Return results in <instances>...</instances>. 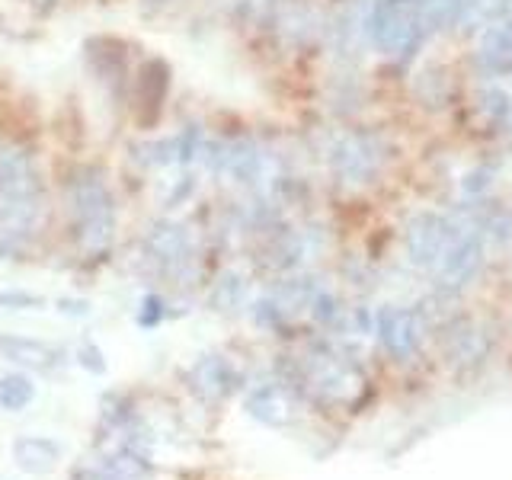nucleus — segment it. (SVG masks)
Instances as JSON below:
<instances>
[{
  "instance_id": "1",
  "label": "nucleus",
  "mask_w": 512,
  "mask_h": 480,
  "mask_svg": "<svg viewBox=\"0 0 512 480\" xmlns=\"http://www.w3.org/2000/svg\"><path fill=\"white\" fill-rule=\"evenodd\" d=\"M48 212L45 180L23 144L0 141V260L20 256L39 237Z\"/></svg>"
},
{
  "instance_id": "2",
  "label": "nucleus",
  "mask_w": 512,
  "mask_h": 480,
  "mask_svg": "<svg viewBox=\"0 0 512 480\" xmlns=\"http://www.w3.org/2000/svg\"><path fill=\"white\" fill-rule=\"evenodd\" d=\"M64 205H68V224L77 250L103 256L119 228V208L106 173L100 167H77L64 183Z\"/></svg>"
},
{
  "instance_id": "3",
  "label": "nucleus",
  "mask_w": 512,
  "mask_h": 480,
  "mask_svg": "<svg viewBox=\"0 0 512 480\" xmlns=\"http://www.w3.org/2000/svg\"><path fill=\"white\" fill-rule=\"evenodd\" d=\"M141 256L157 276L173 285H186L196 276V240L180 221H154L141 240Z\"/></svg>"
},
{
  "instance_id": "4",
  "label": "nucleus",
  "mask_w": 512,
  "mask_h": 480,
  "mask_svg": "<svg viewBox=\"0 0 512 480\" xmlns=\"http://www.w3.org/2000/svg\"><path fill=\"white\" fill-rule=\"evenodd\" d=\"M301 384L304 391L314 394L320 404H352L362 391V372L359 365L336 356V352H311L301 365Z\"/></svg>"
},
{
  "instance_id": "5",
  "label": "nucleus",
  "mask_w": 512,
  "mask_h": 480,
  "mask_svg": "<svg viewBox=\"0 0 512 480\" xmlns=\"http://www.w3.org/2000/svg\"><path fill=\"white\" fill-rule=\"evenodd\" d=\"M365 32L381 55L400 58V55H410L413 48L420 45L423 26L416 20V13L400 7L397 0H381V4L368 13Z\"/></svg>"
},
{
  "instance_id": "6",
  "label": "nucleus",
  "mask_w": 512,
  "mask_h": 480,
  "mask_svg": "<svg viewBox=\"0 0 512 480\" xmlns=\"http://www.w3.org/2000/svg\"><path fill=\"white\" fill-rule=\"evenodd\" d=\"M480 266H484V234L477 228L455 231L452 244L436 266V285L445 295H458L477 279Z\"/></svg>"
},
{
  "instance_id": "7",
  "label": "nucleus",
  "mask_w": 512,
  "mask_h": 480,
  "mask_svg": "<svg viewBox=\"0 0 512 480\" xmlns=\"http://www.w3.org/2000/svg\"><path fill=\"white\" fill-rule=\"evenodd\" d=\"M375 333L391 359L407 362L420 352L426 324L413 308H394V304H388V308H381L375 314Z\"/></svg>"
},
{
  "instance_id": "8",
  "label": "nucleus",
  "mask_w": 512,
  "mask_h": 480,
  "mask_svg": "<svg viewBox=\"0 0 512 480\" xmlns=\"http://www.w3.org/2000/svg\"><path fill=\"white\" fill-rule=\"evenodd\" d=\"M170 90V64L164 58L141 61L132 80V116L141 128H154Z\"/></svg>"
},
{
  "instance_id": "9",
  "label": "nucleus",
  "mask_w": 512,
  "mask_h": 480,
  "mask_svg": "<svg viewBox=\"0 0 512 480\" xmlns=\"http://www.w3.org/2000/svg\"><path fill=\"white\" fill-rule=\"evenodd\" d=\"M455 224L448 221L445 215H436V212H420L407 228V256L413 266L420 269H436L442 253L448 250L455 237Z\"/></svg>"
},
{
  "instance_id": "10",
  "label": "nucleus",
  "mask_w": 512,
  "mask_h": 480,
  "mask_svg": "<svg viewBox=\"0 0 512 480\" xmlns=\"http://www.w3.org/2000/svg\"><path fill=\"white\" fill-rule=\"evenodd\" d=\"M244 410L253 416L256 423H263L269 429H288L298 420V400L295 391L282 381H266L256 384V388L247 394Z\"/></svg>"
},
{
  "instance_id": "11",
  "label": "nucleus",
  "mask_w": 512,
  "mask_h": 480,
  "mask_svg": "<svg viewBox=\"0 0 512 480\" xmlns=\"http://www.w3.org/2000/svg\"><path fill=\"white\" fill-rule=\"evenodd\" d=\"M381 167L378 144L365 135H349L333 148V170L343 183H368Z\"/></svg>"
},
{
  "instance_id": "12",
  "label": "nucleus",
  "mask_w": 512,
  "mask_h": 480,
  "mask_svg": "<svg viewBox=\"0 0 512 480\" xmlns=\"http://www.w3.org/2000/svg\"><path fill=\"white\" fill-rule=\"evenodd\" d=\"M189 388L196 391L205 404H221L240 388L237 368L224 356H202L189 368Z\"/></svg>"
},
{
  "instance_id": "13",
  "label": "nucleus",
  "mask_w": 512,
  "mask_h": 480,
  "mask_svg": "<svg viewBox=\"0 0 512 480\" xmlns=\"http://www.w3.org/2000/svg\"><path fill=\"white\" fill-rule=\"evenodd\" d=\"M0 356L32 368V372H55L61 365V349L45 343V340H32V336H13V333H0Z\"/></svg>"
},
{
  "instance_id": "14",
  "label": "nucleus",
  "mask_w": 512,
  "mask_h": 480,
  "mask_svg": "<svg viewBox=\"0 0 512 480\" xmlns=\"http://www.w3.org/2000/svg\"><path fill=\"white\" fill-rule=\"evenodd\" d=\"M84 58H87V68L93 71L96 80L112 87H122L125 84V74H128V61L122 52V42L119 39H87L84 45Z\"/></svg>"
},
{
  "instance_id": "15",
  "label": "nucleus",
  "mask_w": 512,
  "mask_h": 480,
  "mask_svg": "<svg viewBox=\"0 0 512 480\" xmlns=\"http://www.w3.org/2000/svg\"><path fill=\"white\" fill-rule=\"evenodd\" d=\"M477 61L490 77L512 74V20L493 23L477 48Z\"/></svg>"
},
{
  "instance_id": "16",
  "label": "nucleus",
  "mask_w": 512,
  "mask_h": 480,
  "mask_svg": "<svg viewBox=\"0 0 512 480\" xmlns=\"http://www.w3.org/2000/svg\"><path fill=\"white\" fill-rule=\"evenodd\" d=\"M487 349H490L487 333H480V327L471 324V320H458L445 333V356L455 365H477L487 356Z\"/></svg>"
},
{
  "instance_id": "17",
  "label": "nucleus",
  "mask_w": 512,
  "mask_h": 480,
  "mask_svg": "<svg viewBox=\"0 0 512 480\" xmlns=\"http://www.w3.org/2000/svg\"><path fill=\"white\" fill-rule=\"evenodd\" d=\"M13 461L26 474H48L58 468L61 445L48 436H20L13 442Z\"/></svg>"
},
{
  "instance_id": "18",
  "label": "nucleus",
  "mask_w": 512,
  "mask_h": 480,
  "mask_svg": "<svg viewBox=\"0 0 512 480\" xmlns=\"http://www.w3.org/2000/svg\"><path fill=\"white\" fill-rule=\"evenodd\" d=\"M36 397V384L26 375H0V407L16 413V410H26Z\"/></svg>"
},
{
  "instance_id": "19",
  "label": "nucleus",
  "mask_w": 512,
  "mask_h": 480,
  "mask_svg": "<svg viewBox=\"0 0 512 480\" xmlns=\"http://www.w3.org/2000/svg\"><path fill=\"white\" fill-rule=\"evenodd\" d=\"M244 295H247V282L240 279L237 272H224V276L215 282L208 301H212L215 311H237L240 304H244Z\"/></svg>"
},
{
  "instance_id": "20",
  "label": "nucleus",
  "mask_w": 512,
  "mask_h": 480,
  "mask_svg": "<svg viewBox=\"0 0 512 480\" xmlns=\"http://www.w3.org/2000/svg\"><path fill=\"white\" fill-rule=\"evenodd\" d=\"M164 317H167V301L160 298L157 292H148L141 298V308H138V327L144 330H154L164 324Z\"/></svg>"
},
{
  "instance_id": "21",
  "label": "nucleus",
  "mask_w": 512,
  "mask_h": 480,
  "mask_svg": "<svg viewBox=\"0 0 512 480\" xmlns=\"http://www.w3.org/2000/svg\"><path fill=\"white\" fill-rule=\"evenodd\" d=\"M77 365L84 368V372L90 375H106V356H103V349L96 346L93 340H84L77 349Z\"/></svg>"
},
{
  "instance_id": "22",
  "label": "nucleus",
  "mask_w": 512,
  "mask_h": 480,
  "mask_svg": "<svg viewBox=\"0 0 512 480\" xmlns=\"http://www.w3.org/2000/svg\"><path fill=\"white\" fill-rule=\"evenodd\" d=\"M42 304L45 298L32 292H0V308H10V311H39Z\"/></svg>"
},
{
  "instance_id": "23",
  "label": "nucleus",
  "mask_w": 512,
  "mask_h": 480,
  "mask_svg": "<svg viewBox=\"0 0 512 480\" xmlns=\"http://www.w3.org/2000/svg\"><path fill=\"white\" fill-rule=\"evenodd\" d=\"M55 308H58V314H68V317H87L90 314V304L80 301V298H58Z\"/></svg>"
},
{
  "instance_id": "24",
  "label": "nucleus",
  "mask_w": 512,
  "mask_h": 480,
  "mask_svg": "<svg viewBox=\"0 0 512 480\" xmlns=\"http://www.w3.org/2000/svg\"><path fill=\"white\" fill-rule=\"evenodd\" d=\"M490 186V170H474V173H468V180H464V192H468V196H480V192H484Z\"/></svg>"
},
{
  "instance_id": "25",
  "label": "nucleus",
  "mask_w": 512,
  "mask_h": 480,
  "mask_svg": "<svg viewBox=\"0 0 512 480\" xmlns=\"http://www.w3.org/2000/svg\"><path fill=\"white\" fill-rule=\"evenodd\" d=\"M23 4L29 10H36V13H52L58 7V0H23Z\"/></svg>"
},
{
  "instance_id": "26",
  "label": "nucleus",
  "mask_w": 512,
  "mask_h": 480,
  "mask_svg": "<svg viewBox=\"0 0 512 480\" xmlns=\"http://www.w3.org/2000/svg\"><path fill=\"white\" fill-rule=\"evenodd\" d=\"M176 0H141V7L144 10H167V7H173Z\"/></svg>"
}]
</instances>
